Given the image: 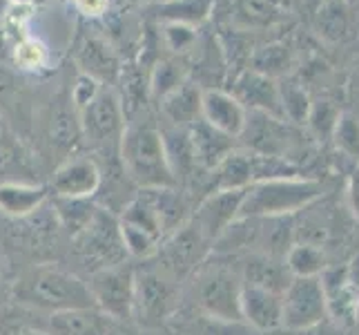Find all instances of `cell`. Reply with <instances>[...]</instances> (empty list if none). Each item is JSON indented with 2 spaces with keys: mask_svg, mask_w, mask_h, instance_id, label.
Returning a JSON list of instances; mask_svg holds the SVG:
<instances>
[{
  "mask_svg": "<svg viewBox=\"0 0 359 335\" xmlns=\"http://www.w3.org/2000/svg\"><path fill=\"white\" fill-rule=\"evenodd\" d=\"M281 315H283V304H281V293L250 287L243 284L241 287V320L248 322L257 331H279L281 329Z\"/></svg>",
  "mask_w": 359,
  "mask_h": 335,
  "instance_id": "obj_19",
  "label": "cell"
},
{
  "mask_svg": "<svg viewBox=\"0 0 359 335\" xmlns=\"http://www.w3.org/2000/svg\"><path fill=\"white\" fill-rule=\"evenodd\" d=\"M210 248H212V244H210L203 237V232L188 219L179 230L168 235L156 255L163 257V266L161 268L170 272L175 280H179L205 262Z\"/></svg>",
  "mask_w": 359,
  "mask_h": 335,
  "instance_id": "obj_11",
  "label": "cell"
},
{
  "mask_svg": "<svg viewBox=\"0 0 359 335\" xmlns=\"http://www.w3.org/2000/svg\"><path fill=\"white\" fill-rule=\"evenodd\" d=\"M283 264L288 266L292 277H319L328 268V259L321 246L294 242L283 255Z\"/></svg>",
  "mask_w": 359,
  "mask_h": 335,
  "instance_id": "obj_30",
  "label": "cell"
},
{
  "mask_svg": "<svg viewBox=\"0 0 359 335\" xmlns=\"http://www.w3.org/2000/svg\"><path fill=\"white\" fill-rule=\"evenodd\" d=\"M101 88H103L101 83H96L94 79L85 77V74H79L76 83L72 85V105H74V110L81 112L98 92H101Z\"/></svg>",
  "mask_w": 359,
  "mask_h": 335,
  "instance_id": "obj_37",
  "label": "cell"
},
{
  "mask_svg": "<svg viewBox=\"0 0 359 335\" xmlns=\"http://www.w3.org/2000/svg\"><path fill=\"white\" fill-rule=\"evenodd\" d=\"M201 119L212 128L239 139L245 128L248 110L228 90L205 88L201 98Z\"/></svg>",
  "mask_w": 359,
  "mask_h": 335,
  "instance_id": "obj_18",
  "label": "cell"
},
{
  "mask_svg": "<svg viewBox=\"0 0 359 335\" xmlns=\"http://www.w3.org/2000/svg\"><path fill=\"white\" fill-rule=\"evenodd\" d=\"M321 197H324V185L313 177L257 181L248 185L243 192L239 219L294 217Z\"/></svg>",
  "mask_w": 359,
  "mask_h": 335,
  "instance_id": "obj_3",
  "label": "cell"
},
{
  "mask_svg": "<svg viewBox=\"0 0 359 335\" xmlns=\"http://www.w3.org/2000/svg\"><path fill=\"white\" fill-rule=\"evenodd\" d=\"M47 188L41 183L5 181L0 183V215L9 219H29L47 204Z\"/></svg>",
  "mask_w": 359,
  "mask_h": 335,
  "instance_id": "obj_22",
  "label": "cell"
},
{
  "mask_svg": "<svg viewBox=\"0 0 359 335\" xmlns=\"http://www.w3.org/2000/svg\"><path fill=\"white\" fill-rule=\"evenodd\" d=\"M94 306L109 320H134V289L136 270L121 262L96 268L88 282Z\"/></svg>",
  "mask_w": 359,
  "mask_h": 335,
  "instance_id": "obj_6",
  "label": "cell"
},
{
  "mask_svg": "<svg viewBox=\"0 0 359 335\" xmlns=\"http://www.w3.org/2000/svg\"><path fill=\"white\" fill-rule=\"evenodd\" d=\"M81 136L90 147L101 152H116L123 130L128 126V117L118 92L112 85H103L92 101L79 112Z\"/></svg>",
  "mask_w": 359,
  "mask_h": 335,
  "instance_id": "obj_4",
  "label": "cell"
},
{
  "mask_svg": "<svg viewBox=\"0 0 359 335\" xmlns=\"http://www.w3.org/2000/svg\"><path fill=\"white\" fill-rule=\"evenodd\" d=\"M330 139L341 155L359 161V117L353 112H341Z\"/></svg>",
  "mask_w": 359,
  "mask_h": 335,
  "instance_id": "obj_34",
  "label": "cell"
},
{
  "mask_svg": "<svg viewBox=\"0 0 359 335\" xmlns=\"http://www.w3.org/2000/svg\"><path fill=\"white\" fill-rule=\"evenodd\" d=\"M118 159L128 179L139 190L177 188L172 175L161 126L150 117H136L128 121L118 143Z\"/></svg>",
  "mask_w": 359,
  "mask_h": 335,
  "instance_id": "obj_1",
  "label": "cell"
},
{
  "mask_svg": "<svg viewBox=\"0 0 359 335\" xmlns=\"http://www.w3.org/2000/svg\"><path fill=\"white\" fill-rule=\"evenodd\" d=\"M230 94L248 110V112H264L283 119L281 98H279V81L259 74L255 70H243L232 83Z\"/></svg>",
  "mask_w": 359,
  "mask_h": 335,
  "instance_id": "obj_14",
  "label": "cell"
},
{
  "mask_svg": "<svg viewBox=\"0 0 359 335\" xmlns=\"http://www.w3.org/2000/svg\"><path fill=\"white\" fill-rule=\"evenodd\" d=\"M239 145L252 155L290 159L299 147L297 126L286 119L264 114V112H248L245 128L239 136Z\"/></svg>",
  "mask_w": 359,
  "mask_h": 335,
  "instance_id": "obj_8",
  "label": "cell"
},
{
  "mask_svg": "<svg viewBox=\"0 0 359 335\" xmlns=\"http://www.w3.org/2000/svg\"><path fill=\"white\" fill-rule=\"evenodd\" d=\"M319 280H321V287H324L328 315L346 329L351 324H357L359 295L351 282L348 266H328L319 275Z\"/></svg>",
  "mask_w": 359,
  "mask_h": 335,
  "instance_id": "obj_16",
  "label": "cell"
},
{
  "mask_svg": "<svg viewBox=\"0 0 359 335\" xmlns=\"http://www.w3.org/2000/svg\"><path fill=\"white\" fill-rule=\"evenodd\" d=\"M103 183V172L98 161L85 155H72L60 164L49 188L60 199H92Z\"/></svg>",
  "mask_w": 359,
  "mask_h": 335,
  "instance_id": "obj_12",
  "label": "cell"
},
{
  "mask_svg": "<svg viewBox=\"0 0 359 335\" xmlns=\"http://www.w3.org/2000/svg\"><path fill=\"white\" fill-rule=\"evenodd\" d=\"M118 232H121V242L123 248H126V255L134 257V259H150L158 253L163 239L156 237L154 232L134 226V223L121 221L118 219Z\"/></svg>",
  "mask_w": 359,
  "mask_h": 335,
  "instance_id": "obj_33",
  "label": "cell"
},
{
  "mask_svg": "<svg viewBox=\"0 0 359 335\" xmlns=\"http://www.w3.org/2000/svg\"><path fill=\"white\" fill-rule=\"evenodd\" d=\"M54 213L60 226L67 228L74 237H79L94 221L98 206L92 199H60V197H54Z\"/></svg>",
  "mask_w": 359,
  "mask_h": 335,
  "instance_id": "obj_31",
  "label": "cell"
},
{
  "mask_svg": "<svg viewBox=\"0 0 359 335\" xmlns=\"http://www.w3.org/2000/svg\"><path fill=\"white\" fill-rule=\"evenodd\" d=\"M185 81H190V70L179 58H158L147 70V88H150V101L158 103L168 94H172Z\"/></svg>",
  "mask_w": 359,
  "mask_h": 335,
  "instance_id": "obj_27",
  "label": "cell"
},
{
  "mask_svg": "<svg viewBox=\"0 0 359 335\" xmlns=\"http://www.w3.org/2000/svg\"><path fill=\"white\" fill-rule=\"evenodd\" d=\"M339 114H341V110L332 101H328V98H324V101H313L311 112H308V119H306V126L311 128L319 139L321 136L330 139L332 130L337 126Z\"/></svg>",
  "mask_w": 359,
  "mask_h": 335,
  "instance_id": "obj_35",
  "label": "cell"
},
{
  "mask_svg": "<svg viewBox=\"0 0 359 335\" xmlns=\"http://www.w3.org/2000/svg\"><path fill=\"white\" fill-rule=\"evenodd\" d=\"M317 3H324V0H317Z\"/></svg>",
  "mask_w": 359,
  "mask_h": 335,
  "instance_id": "obj_42",
  "label": "cell"
},
{
  "mask_svg": "<svg viewBox=\"0 0 359 335\" xmlns=\"http://www.w3.org/2000/svg\"><path fill=\"white\" fill-rule=\"evenodd\" d=\"M123 3H128V5H141V3H150V0H123Z\"/></svg>",
  "mask_w": 359,
  "mask_h": 335,
  "instance_id": "obj_41",
  "label": "cell"
},
{
  "mask_svg": "<svg viewBox=\"0 0 359 335\" xmlns=\"http://www.w3.org/2000/svg\"><path fill=\"white\" fill-rule=\"evenodd\" d=\"M241 280H243V284H250V287L283 293L290 284L292 275H290L288 266L283 264V259L262 255V253H250L243 262Z\"/></svg>",
  "mask_w": 359,
  "mask_h": 335,
  "instance_id": "obj_23",
  "label": "cell"
},
{
  "mask_svg": "<svg viewBox=\"0 0 359 335\" xmlns=\"http://www.w3.org/2000/svg\"><path fill=\"white\" fill-rule=\"evenodd\" d=\"M292 67H294V49L283 41L268 43L250 54V70L266 74V77L275 81L286 79Z\"/></svg>",
  "mask_w": 359,
  "mask_h": 335,
  "instance_id": "obj_28",
  "label": "cell"
},
{
  "mask_svg": "<svg viewBox=\"0 0 359 335\" xmlns=\"http://www.w3.org/2000/svg\"><path fill=\"white\" fill-rule=\"evenodd\" d=\"M188 132L196 168H199V172H205V175H210L221 161L239 147V139L212 128L203 119H199L192 128H188Z\"/></svg>",
  "mask_w": 359,
  "mask_h": 335,
  "instance_id": "obj_17",
  "label": "cell"
},
{
  "mask_svg": "<svg viewBox=\"0 0 359 335\" xmlns=\"http://www.w3.org/2000/svg\"><path fill=\"white\" fill-rule=\"evenodd\" d=\"M76 239L83 244L85 251L101 262V266H98V268L121 264L123 257H128L126 248H123V242H121L118 219L112 217L103 208H98L94 221L79 235Z\"/></svg>",
  "mask_w": 359,
  "mask_h": 335,
  "instance_id": "obj_15",
  "label": "cell"
},
{
  "mask_svg": "<svg viewBox=\"0 0 359 335\" xmlns=\"http://www.w3.org/2000/svg\"><path fill=\"white\" fill-rule=\"evenodd\" d=\"M215 0H156L154 16L161 22H177L199 29L212 16Z\"/></svg>",
  "mask_w": 359,
  "mask_h": 335,
  "instance_id": "obj_26",
  "label": "cell"
},
{
  "mask_svg": "<svg viewBox=\"0 0 359 335\" xmlns=\"http://www.w3.org/2000/svg\"><path fill=\"white\" fill-rule=\"evenodd\" d=\"M346 195H348V206L353 210V215L359 219V166H355V170L351 172Z\"/></svg>",
  "mask_w": 359,
  "mask_h": 335,
  "instance_id": "obj_40",
  "label": "cell"
},
{
  "mask_svg": "<svg viewBox=\"0 0 359 335\" xmlns=\"http://www.w3.org/2000/svg\"><path fill=\"white\" fill-rule=\"evenodd\" d=\"M357 329H359V320H357Z\"/></svg>",
  "mask_w": 359,
  "mask_h": 335,
  "instance_id": "obj_43",
  "label": "cell"
},
{
  "mask_svg": "<svg viewBox=\"0 0 359 335\" xmlns=\"http://www.w3.org/2000/svg\"><path fill=\"white\" fill-rule=\"evenodd\" d=\"M351 27V11L346 0H324L319 3L315 16V29L324 41L337 43L341 41Z\"/></svg>",
  "mask_w": 359,
  "mask_h": 335,
  "instance_id": "obj_29",
  "label": "cell"
},
{
  "mask_svg": "<svg viewBox=\"0 0 359 335\" xmlns=\"http://www.w3.org/2000/svg\"><path fill=\"white\" fill-rule=\"evenodd\" d=\"M290 335H348V329L341 327L339 322H335L332 317H326V320L317 322V324H313V327L292 331Z\"/></svg>",
  "mask_w": 359,
  "mask_h": 335,
  "instance_id": "obj_38",
  "label": "cell"
},
{
  "mask_svg": "<svg viewBox=\"0 0 359 335\" xmlns=\"http://www.w3.org/2000/svg\"><path fill=\"white\" fill-rule=\"evenodd\" d=\"M109 320L96 306L72 308V311L45 315L43 335H107Z\"/></svg>",
  "mask_w": 359,
  "mask_h": 335,
  "instance_id": "obj_21",
  "label": "cell"
},
{
  "mask_svg": "<svg viewBox=\"0 0 359 335\" xmlns=\"http://www.w3.org/2000/svg\"><path fill=\"white\" fill-rule=\"evenodd\" d=\"M281 329H286L288 333L313 327L330 317L319 277H292L286 291L281 293Z\"/></svg>",
  "mask_w": 359,
  "mask_h": 335,
  "instance_id": "obj_9",
  "label": "cell"
},
{
  "mask_svg": "<svg viewBox=\"0 0 359 335\" xmlns=\"http://www.w3.org/2000/svg\"><path fill=\"white\" fill-rule=\"evenodd\" d=\"M16 90H18V79L14 77V72L0 65V103H7L16 94Z\"/></svg>",
  "mask_w": 359,
  "mask_h": 335,
  "instance_id": "obj_39",
  "label": "cell"
},
{
  "mask_svg": "<svg viewBox=\"0 0 359 335\" xmlns=\"http://www.w3.org/2000/svg\"><path fill=\"white\" fill-rule=\"evenodd\" d=\"M241 272L226 264H208L196 277V302L215 320L241 322Z\"/></svg>",
  "mask_w": 359,
  "mask_h": 335,
  "instance_id": "obj_5",
  "label": "cell"
},
{
  "mask_svg": "<svg viewBox=\"0 0 359 335\" xmlns=\"http://www.w3.org/2000/svg\"><path fill=\"white\" fill-rule=\"evenodd\" d=\"M161 134H163L165 143V155L172 175H175L177 185L190 181L199 168H196L192 143H190V132L183 128H172V126H161Z\"/></svg>",
  "mask_w": 359,
  "mask_h": 335,
  "instance_id": "obj_25",
  "label": "cell"
},
{
  "mask_svg": "<svg viewBox=\"0 0 359 335\" xmlns=\"http://www.w3.org/2000/svg\"><path fill=\"white\" fill-rule=\"evenodd\" d=\"M179 280L163 268L136 270L134 289V320L145 327H158L177 311L179 306Z\"/></svg>",
  "mask_w": 359,
  "mask_h": 335,
  "instance_id": "obj_7",
  "label": "cell"
},
{
  "mask_svg": "<svg viewBox=\"0 0 359 335\" xmlns=\"http://www.w3.org/2000/svg\"><path fill=\"white\" fill-rule=\"evenodd\" d=\"M163 43L175 56H185L194 52L196 43H199V34L194 27L177 22H163Z\"/></svg>",
  "mask_w": 359,
  "mask_h": 335,
  "instance_id": "obj_36",
  "label": "cell"
},
{
  "mask_svg": "<svg viewBox=\"0 0 359 335\" xmlns=\"http://www.w3.org/2000/svg\"><path fill=\"white\" fill-rule=\"evenodd\" d=\"M14 300L45 315L94 306L88 282L54 264L25 270L14 284Z\"/></svg>",
  "mask_w": 359,
  "mask_h": 335,
  "instance_id": "obj_2",
  "label": "cell"
},
{
  "mask_svg": "<svg viewBox=\"0 0 359 335\" xmlns=\"http://www.w3.org/2000/svg\"><path fill=\"white\" fill-rule=\"evenodd\" d=\"M201 98H203V88L190 79L156 105L165 126L188 130L201 119Z\"/></svg>",
  "mask_w": 359,
  "mask_h": 335,
  "instance_id": "obj_20",
  "label": "cell"
},
{
  "mask_svg": "<svg viewBox=\"0 0 359 335\" xmlns=\"http://www.w3.org/2000/svg\"><path fill=\"white\" fill-rule=\"evenodd\" d=\"M74 60L79 65V74H85L101 85H112V88L123 70L121 54L109 41V36L94 29L79 34L76 45H74Z\"/></svg>",
  "mask_w": 359,
  "mask_h": 335,
  "instance_id": "obj_10",
  "label": "cell"
},
{
  "mask_svg": "<svg viewBox=\"0 0 359 335\" xmlns=\"http://www.w3.org/2000/svg\"><path fill=\"white\" fill-rule=\"evenodd\" d=\"M210 190H245L252 185V155L239 145L210 172Z\"/></svg>",
  "mask_w": 359,
  "mask_h": 335,
  "instance_id": "obj_24",
  "label": "cell"
},
{
  "mask_svg": "<svg viewBox=\"0 0 359 335\" xmlns=\"http://www.w3.org/2000/svg\"><path fill=\"white\" fill-rule=\"evenodd\" d=\"M279 98H281L283 119L292 123V126H304L313 105V98L304 85L294 79L279 81Z\"/></svg>",
  "mask_w": 359,
  "mask_h": 335,
  "instance_id": "obj_32",
  "label": "cell"
},
{
  "mask_svg": "<svg viewBox=\"0 0 359 335\" xmlns=\"http://www.w3.org/2000/svg\"><path fill=\"white\" fill-rule=\"evenodd\" d=\"M245 190H215L208 192L196 210L190 215V221L203 232V237L212 244L224 235L234 221L239 219V210Z\"/></svg>",
  "mask_w": 359,
  "mask_h": 335,
  "instance_id": "obj_13",
  "label": "cell"
}]
</instances>
